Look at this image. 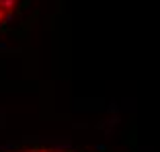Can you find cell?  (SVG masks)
Here are the masks:
<instances>
[{"label":"cell","instance_id":"6da1fadb","mask_svg":"<svg viewBox=\"0 0 160 152\" xmlns=\"http://www.w3.org/2000/svg\"><path fill=\"white\" fill-rule=\"evenodd\" d=\"M17 4H19V0H0V25L14 13Z\"/></svg>","mask_w":160,"mask_h":152},{"label":"cell","instance_id":"7a4b0ae2","mask_svg":"<svg viewBox=\"0 0 160 152\" xmlns=\"http://www.w3.org/2000/svg\"><path fill=\"white\" fill-rule=\"evenodd\" d=\"M14 152H72V150H64V148H45V146H37V148H25V150H14Z\"/></svg>","mask_w":160,"mask_h":152}]
</instances>
